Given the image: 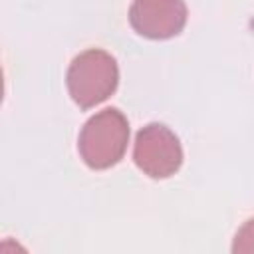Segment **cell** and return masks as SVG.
I'll return each mask as SVG.
<instances>
[{
    "mask_svg": "<svg viewBox=\"0 0 254 254\" xmlns=\"http://www.w3.org/2000/svg\"><path fill=\"white\" fill-rule=\"evenodd\" d=\"M65 85L81 109H91L115 93L119 85L117 60L105 50L89 48L71 60Z\"/></svg>",
    "mask_w": 254,
    "mask_h": 254,
    "instance_id": "2",
    "label": "cell"
},
{
    "mask_svg": "<svg viewBox=\"0 0 254 254\" xmlns=\"http://www.w3.org/2000/svg\"><path fill=\"white\" fill-rule=\"evenodd\" d=\"M131 28L149 40H169L187 24L185 0H133L129 6Z\"/></svg>",
    "mask_w": 254,
    "mask_h": 254,
    "instance_id": "4",
    "label": "cell"
},
{
    "mask_svg": "<svg viewBox=\"0 0 254 254\" xmlns=\"http://www.w3.org/2000/svg\"><path fill=\"white\" fill-rule=\"evenodd\" d=\"M183 147L179 137L163 123H147L135 135L133 161L137 169L151 179H169L183 165Z\"/></svg>",
    "mask_w": 254,
    "mask_h": 254,
    "instance_id": "3",
    "label": "cell"
},
{
    "mask_svg": "<svg viewBox=\"0 0 254 254\" xmlns=\"http://www.w3.org/2000/svg\"><path fill=\"white\" fill-rule=\"evenodd\" d=\"M129 143V121L117 107H105L91 115L77 137V151L81 161L93 169L103 171L117 165Z\"/></svg>",
    "mask_w": 254,
    "mask_h": 254,
    "instance_id": "1",
    "label": "cell"
},
{
    "mask_svg": "<svg viewBox=\"0 0 254 254\" xmlns=\"http://www.w3.org/2000/svg\"><path fill=\"white\" fill-rule=\"evenodd\" d=\"M232 252L234 254H250L254 252V218H248L232 240Z\"/></svg>",
    "mask_w": 254,
    "mask_h": 254,
    "instance_id": "5",
    "label": "cell"
}]
</instances>
